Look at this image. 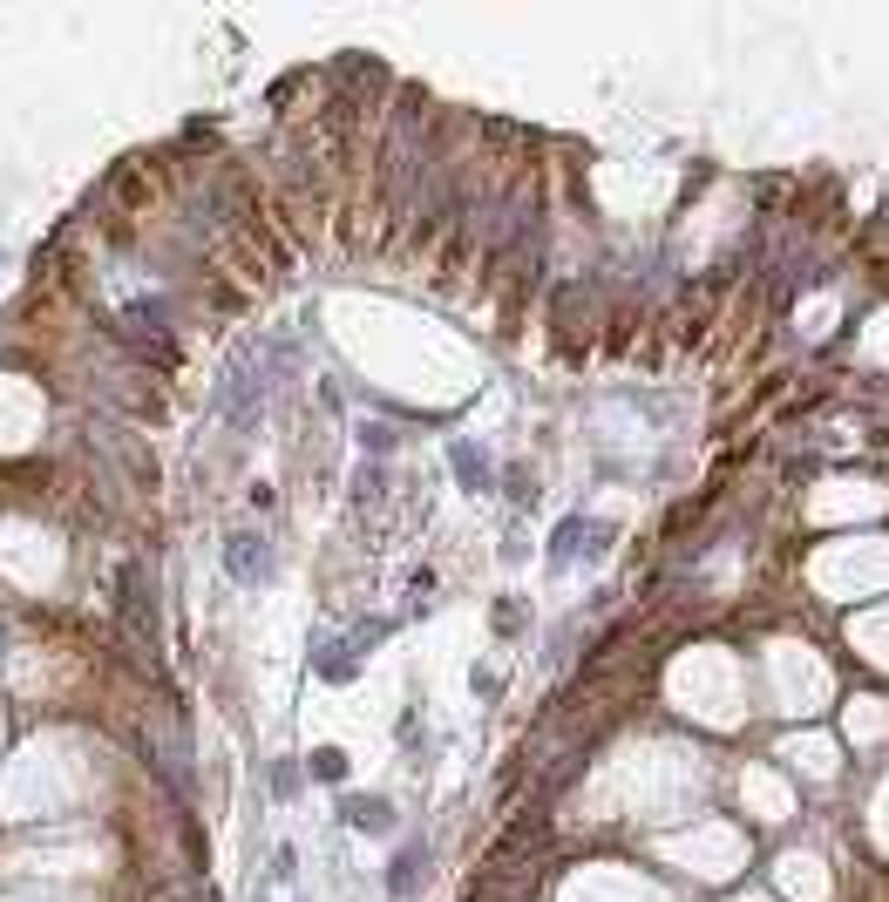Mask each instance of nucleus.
<instances>
[{
    "mask_svg": "<svg viewBox=\"0 0 889 902\" xmlns=\"http://www.w3.org/2000/svg\"><path fill=\"white\" fill-rule=\"evenodd\" d=\"M225 564H231L238 577H259V570H265V543H259V537H238V543L225 550Z\"/></svg>",
    "mask_w": 889,
    "mask_h": 902,
    "instance_id": "obj_1",
    "label": "nucleus"
},
{
    "mask_svg": "<svg viewBox=\"0 0 889 902\" xmlns=\"http://www.w3.org/2000/svg\"><path fill=\"white\" fill-rule=\"evenodd\" d=\"M347 821H353L360 834H387V828H394V815H387V801H353V807H347Z\"/></svg>",
    "mask_w": 889,
    "mask_h": 902,
    "instance_id": "obj_2",
    "label": "nucleus"
},
{
    "mask_svg": "<svg viewBox=\"0 0 889 902\" xmlns=\"http://www.w3.org/2000/svg\"><path fill=\"white\" fill-rule=\"evenodd\" d=\"M340 773H347V754H340V746H320V754H313V781H340Z\"/></svg>",
    "mask_w": 889,
    "mask_h": 902,
    "instance_id": "obj_3",
    "label": "nucleus"
},
{
    "mask_svg": "<svg viewBox=\"0 0 889 902\" xmlns=\"http://www.w3.org/2000/svg\"><path fill=\"white\" fill-rule=\"evenodd\" d=\"M415 868H421V849H408L401 862L387 868V889H415Z\"/></svg>",
    "mask_w": 889,
    "mask_h": 902,
    "instance_id": "obj_4",
    "label": "nucleus"
},
{
    "mask_svg": "<svg viewBox=\"0 0 889 902\" xmlns=\"http://www.w3.org/2000/svg\"><path fill=\"white\" fill-rule=\"evenodd\" d=\"M272 794H299V767H272Z\"/></svg>",
    "mask_w": 889,
    "mask_h": 902,
    "instance_id": "obj_5",
    "label": "nucleus"
}]
</instances>
